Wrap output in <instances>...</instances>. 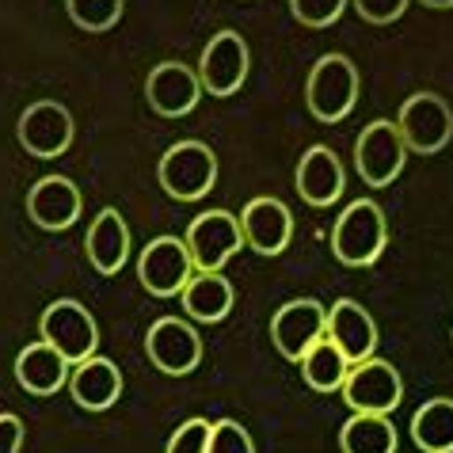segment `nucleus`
Masks as SVG:
<instances>
[{
  "label": "nucleus",
  "instance_id": "nucleus-1",
  "mask_svg": "<svg viewBox=\"0 0 453 453\" xmlns=\"http://www.w3.org/2000/svg\"><path fill=\"white\" fill-rule=\"evenodd\" d=\"M388 244V221L373 198H358L339 213L332 229V251L343 267H370Z\"/></svg>",
  "mask_w": 453,
  "mask_h": 453
},
{
  "label": "nucleus",
  "instance_id": "nucleus-2",
  "mask_svg": "<svg viewBox=\"0 0 453 453\" xmlns=\"http://www.w3.org/2000/svg\"><path fill=\"white\" fill-rule=\"evenodd\" d=\"M305 104L317 122H343L358 104V69L343 54H324L309 73Z\"/></svg>",
  "mask_w": 453,
  "mask_h": 453
},
{
  "label": "nucleus",
  "instance_id": "nucleus-3",
  "mask_svg": "<svg viewBox=\"0 0 453 453\" xmlns=\"http://www.w3.org/2000/svg\"><path fill=\"white\" fill-rule=\"evenodd\" d=\"M160 187L180 198V203H198L203 195H210V187L218 183V157L210 153V145L203 142H175L157 168Z\"/></svg>",
  "mask_w": 453,
  "mask_h": 453
},
{
  "label": "nucleus",
  "instance_id": "nucleus-4",
  "mask_svg": "<svg viewBox=\"0 0 453 453\" xmlns=\"http://www.w3.org/2000/svg\"><path fill=\"white\" fill-rule=\"evenodd\" d=\"M396 130L404 137L408 153H442L453 142V111L442 96L434 92H415L396 115Z\"/></svg>",
  "mask_w": 453,
  "mask_h": 453
},
{
  "label": "nucleus",
  "instance_id": "nucleus-5",
  "mask_svg": "<svg viewBox=\"0 0 453 453\" xmlns=\"http://www.w3.org/2000/svg\"><path fill=\"white\" fill-rule=\"evenodd\" d=\"M39 332H42V339L50 347H58L61 355L73 362V366L84 362V358H92L96 343H99L92 312H88L81 301H73V297L50 301L46 312H42V320H39Z\"/></svg>",
  "mask_w": 453,
  "mask_h": 453
},
{
  "label": "nucleus",
  "instance_id": "nucleus-6",
  "mask_svg": "<svg viewBox=\"0 0 453 453\" xmlns=\"http://www.w3.org/2000/svg\"><path fill=\"white\" fill-rule=\"evenodd\" d=\"M404 160H408V145H404V137H400L396 122L377 119V122H370L366 130L358 134V142H355V168L362 175V183L388 187L400 172H404Z\"/></svg>",
  "mask_w": 453,
  "mask_h": 453
},
{
  "label": "nucleus",
  "instance_id": "nucleus-7",
  "mask_svg": "<svg viewBox=\"0 0 453 453\" xmlns=\"http://www.w3.org/2000/svg\"><path fill=\"white\" fill-rule=\"evenodd\" d=\"M195 274V259L180 236H157L137 256V279L153 297H175Z\"/></svg>",
  "mask_w": 453,
  "mask_h": 453
},
{
  "label": "nucleus",
  "instance_id": "nucleus-8",
  "mask_svg": "<svg viewBox=\"0 0 453 453\" xmlns=\"http://www.w3.org/2000/svg\"><path fill=\"white\" fill-rule=\"evenodd\" d=\"M187 251H191L195 267L198 271H221L236 251L244 244V229H241V218L229 210H210V213H198L187 229Z\"/></svg>",
  "mask_w": 453,
  "mask_h": 453
},
{
  "label": "nucleus",
  "instance_id": "nucleus-9",
  "mask_svg": "<svg viewBox=\"0 0 453 453\" xmlns=\"http://www.w3.org/2000/svg\"><path fill=\"white\" fill-rule=\"evenodd\" d=\"M328 332V309L312 297H297L271 317V343L279 347V355L289 362H301L312 343H320Z\"/></svg>",
  "mask_w": 453,
  "mask_h": 453
},
{
  "label": "nucleus",
  "instance_id": "nucleus-10",
  "mask_svg": "<svg viewBox=\"0 0 453 453\" xmlns=\"http://www.w3.org/2000/svg\"><path fill=\"white\" fill-rule=\"evenodd\" d=\"M343 400L350 404V411H377L388 415L400 400H404V381L393 362L385 358H366L355 362L343 381Z\"/></svg>",
  "mask_w": 453,
  "mask_h": 453
},
{
  "label": "nucleus",
  "instance_id": "nucleus-11",
  "mask_svg": "<svg viewBox=\"0 0 453 453\" xmlns=\"http://www.w3.org/2000/svg\"><path fill=\"white\" fill-rule=\"evenodd\" d=\"M145 355L160 373L183 377L203 362V339H198V332L187 320L160 317L145 335Z\"/></svg>",
  "mask_w": 453,
  "mask_h": 453
},
{
  "label": "nucleus",
  "instance_id": "nucleus-12",
  "mask_svg": "<svg viewBox=\"0 0 453 453\" xmlns=\"http://www.w3.org/2000/svg\"><path fill=\"white\" fill-rule=\"evenodd\" d=\"M198 81L210 96H233L248 81V42L236 31H218L198 58Z\"/></svg>",
  "mask_w": 453,
  "mask_h": 453
},
{
  "label": "nucleus",
  "instance_id": "nucleus-13",
  "mask_svg": "<svg viewBox=\"0 0 453 453\" xmlns=\"http://www.w3.org/2000/svg\"><path fill=\"white\" fill-rule=\"evenodd\" d=\"M16 134H19V145L31 157L54 160L61 153H69V145H73V115H69V107L54 104V99H39V104H31L19 115Z\"/></svg>",
  "mask_w": 453,
  "mask_h": 453
},
{
  "label": "nucleus",
  "instance_id": "nucleus-14",
  "mask_svg": "<svg viewBox=\"0 0 453 453\" xmlns=\"http://www.w3.org/2000/svg\"><path fill=\"white\" fill-rule=\"evenodd\" d=\"M203 96V81L198 69H187L183 61H160V65L145 77V99L160 119H183L198 107Z\"/></svg>",
  "mask_w": 453,
  "mask_h": 453
},
{
  "label": "nucleus",
  "instance_id": "nucleus-15",
  "mask_svg": "<svg viewBox=\"0 0 453 453\" xmlns=\"http://www.w3.org/2000/svg\"><path fill=\"white\" fill-rule=\"evenodd\" d=\"M241 229H244V244L251 251H259V256H282L289 236H294V213L279 198L263 195V198H251L241 210Z\"/></svg>",
  "mask_w": 453,
  "mask_h": 453
},
{
  "label": "nucleus",
  "instance_id": "nucleus-16",
  "mask_svg": "<svg viewBox=\"0 0 453 453\" xmlns=\"http://www.w3.org/2000/svg\"><path fill=\"white\" fill-rule=\"evenodd\" d=\"M27 213L31 221L46 233H61L81 218V191L65 175H42L27 191Z\"/></svg>",
  "mask_w": 453,
  "mask_h": 453
},
{
  "label": "nucleus",
  "instance_id": "nucleus-17",
  "mask_svg": "<svg viewBox=\"0 0 453 453\" xmlns=\"http://www.w3.org/2000/svg\"><path fill=\"white\" fill-rule=\"evenodd\" d=\"M324 335L343 350L350 366L373 358V350H377V324H373L370 312L362 309L358 301H350V297H339L335 305L328 309V332Z\"/></svg>",
  "mask_w": 453,
  "mask_h": 453
},
{
  "label": "nucleus",
  "instance_id": "nucleus-18",
  "mask_svg": "<svg viewBox=\"0 0 453 453\" xmlns=\"http://www.w3.org/2000/svg\"><path fill=\"white\" fill-rule=\"evenodd\" d=\"M69 366L73 362L58 347L39 339V343L23 347L16 355V381L31 396H54L61 385H69Z\"/></svg>",
  "mask_w": 453,
  "mask_h": 453
},
{
  "label": "nucleus",
  "instance_id": "nucleus-19",
  "mask_svg": "<svg viewBox=\"0 0 453 453\" xmlns=\"http://www.w3.org/2000/svg\"><path fill=\"white\" fill-rule=\"evenodd\" d=\"M297 195L309 206H332L343 195V165L328 145H312L297 160Z\"/></svg>",
  "mask_w": 453,
  "mask_h": 453
},
{
  "label": "nucleus",
  "instance_id": "nucleus-20",
  "mask_svg": "<svg viewBox=\"0 0 453 453\" xmlns=\"http://www.w3.org/2000/svg\"><path fill=\"white\" fill-rule=\"evenodd\" d=\"M84 251L99 274H119L126 267V259H130V229H126L119 210L107 206L96 213L92 229L84 236Z\"/></svg>",
  "mask_w": 453,
  "mask_h": 453
},
{
  "label": "nucleus",
  "instance_id": "nucleus-21",
  "mask_svg": "<svg viewBox=\"0 0 453 453\" xmlns=\"http://www.w3.org/2000/svg\"><path fill=\"white\" fill-rule=\"evenodd\" d=\"M69 393L88 411H107L122 396V373L111 358H84L69 377Z\"/></svg>",
  "mask_w": 453,
  "mask_h": 453
},
{
  "label": "nucleus",
  "instance_id": "nucleus-22",
  "mask_svg": "<svg viewBox=\"0 0 453 453\" xmlns=\"http://www.w3.org/2000/svg\"><path fill=\"white\" fill-rule=\"evenodd\" d=\"M183 309L191 320L218 324L233 312V282L221 271H198L191 274V282L183 286Z\"/></svg>",
  "mask_w": 453,
  "mask_h": 453
},
{
  "label": "nucleus",
  "instance_id": "nucleus-23",
  "mask_svg": "<svg viewBox=\"0 0 453 453\" xmlns=\"http://www.w3.org/2000/svg\"><path fill=\"white\" fill-rule=\"evenodd\" d=\"M343 453H396V426L388 415L377 411H355L339 431Z\"/></svg>",
  "mask_w": 453,
  "mask_h": 453
},
{
  "label": "nucleus",
  "instance_id": "nucleus-24",
  "mask_svg": "<svg viewBox=\"0 0 453 453\" xmlns=\"http://www.w3.org/2000/svg\"><path fill=\"white\" fill-rule=\"evenodd\" d=\"M411 442L423 453H453V400L438 396L411 415Z\"/></svg>",
  "mask_w": 453,
  "mask_h": 453
},
{
  "label": "nucleus",
  "instance_id": "nucleus-25",
  "mask_svg": "<svg viewBox=\"0 0 453 453\" xmlns=\"http://www.w3.org/2000/svg\"><path fill=\"white\" fill-rule=\"evenodd\" d=\"M297 366H301V377H305V385L317 388V393H335V388H343L347 373H350L347 355L332 343L328 335H324L320 343H312Z\"/></svg>",
  "mask_w": 453,
  "mask_h": 453
},
{
  "label": "nucleus",
  "instance_id": "nucleus-26",
  "mask_svg": "<svg viewBox=\"0 0 453 453\" xmlns=\"http://www.w3.org/2000/svg\"><path fill=\"white\" fill-rule=\"evenodd\" d=\"M69 19L77 23L81 31H111L122 19V0H65Z\"/></svg>",
  "mask_w": 453,
  "mask_h": 453
},
{
  "label": "nucleus",
  "instance_id": "nucleus-27",
  "mask_svg": "<svg viewBox=\"0 0 453 453\" xmlns=\"http://www.w3.org/2000/svg\"><path fill=\"white\" fill-rule=\"evenodd\" d=\"M347 0H289V12H294V19L301 23V27H332V23L343 16Z\"/></svg>",
  "mask_w": 453,
  "mask_h": 453
},
{
  "label": "nucleus",
  "instance_id": "nucleus-28",
  "mask_svg": "<svg viewBox=\"0 0 453 453\" xmlns=\"http://www.w3.org/2000/svg\"><path fill=\"white\" fill-rule=\"evenodd\" d=\"M206 453H256L251 434L236 419H221L210 426V449Z\"/></svg>",
  "mask_w": 453,
  "mask_h": 453
},
{
  "label": "nucleus",
  "instance_id": "nucleus-29",
  "mask_svg": "<svg viewBox=\"0 0 453 453\" xmlns=\"http://www.w3.org/2000/svg\"><path fill=\"white\" fill-rule=\"evenodd\" d=\"M210 426L206 419H187L180 431L168 438V449L165 453H206L210 449Z\"/></svg>",
  "mask_w": 453,
  "mask_h": 453
},
{
  "label": "nucleus",
  "instance_id": "nucleus-30",
  "mask_svg": "<svg viewBox=\"0 0 453 453\" xmlns=\"http://www.w3.org/2000/svg\"><path fill=\"white\" fill-rule=\"evenodd\" d=\"M355 4V12L366 23H377V27H385V23H393L404 16V8H408V0H350Z\"/></svg>",
  "mask_w": 453,
  "mask_h": 453
},
{
  "label": "nucleus",
  "instance_id": "nucleus-31",
  "mask_svg": "<svg viewBox=\"0 0 453 453\" xmlns=\"http://www.w3.org/2000/svg\"><path fill=\"white\" fill-rule=\"evenodd\" d=\"M23 449V423L19 415H0V453H19Z\"/></svg>",
  "mask_w": 453,
  "mask_h": 453
},
{
  "label": "nucleus",
  "instance_id": "nucleus-32",
  "mask_svg": "<svg viewBox=\"0 0 453 453\" xmlns=\"http://www.w3.org/2000/svg\"><path fill=\"white\" fill-rule=\"evenodd\" d=\"M419 4H426V8H453V0H419Z\"/></svg>",
  "mask_w": 453,
  "mask_h": 453
}]
</instances>
